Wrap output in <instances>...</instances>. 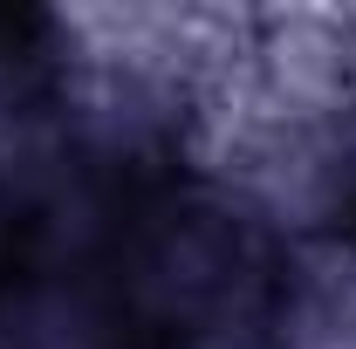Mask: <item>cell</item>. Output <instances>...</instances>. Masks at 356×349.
<instances>
[{"label": "cell", "instance_id": "7a4b0ae2", "mask_svg": "<svg viewBox=\"0 0 356 349\" xmlns=\"http://www.w3.org/2000/svg\"><path fill=\"white\" fill-rule=\"evenodd\" d=\"M350 233H356V192H350Z\"/></svg>", "mask_w": 356, "mask_h": 349}, {"label": "cell", "instance_id": "6da1fadb", "mask_svg": "<svg viewBox=\"0 0 356 349\" xmlns=\"http://www.w3.org/2000/svg\"><path fill=\"white\" fill-rule=\"evenodd\" d=\"M62 69V35L35 7H0V103H28L35 89L55 83Z\"/></svg>", "mask_w": 356, "mask_h": 349}]
</instances>
